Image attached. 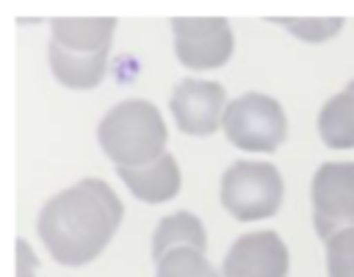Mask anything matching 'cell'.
Masks as SVG:
<instances>
[{"mask_svg":"<svg viewBox=\"0 0 354 277\" xmlns=\"http://www.w3.org/2000/svg\"><path fill=\"white\" fill-rule=\"evenodd\" d=\"M122 216L116 191L100 177H83L41 205L36 233L55 263L86 266L111 244Z\"/></svg>","mask_w":354,"mask_h":277,"instance_id":"cell-1","label":"cell"},{"mask_svg":"<svg viewBox=\"0 0 354 277\" xmlns=\"http://www.w3.org/2000/svg\"><path fill=\"white\" fill-rule=\"evenodd\" d=\"M166 122L155 102L130 97L116 102L97 125V141L116 166H147L166 152Z\"/></svg>","mask_w":354,"mask_h":277,"instance_id":"cell-2","label":"cell"},{"mask_svg":"<svg viewBox=\"0 0 354 277\" xmlns=\"http://www.w3.org/2000/svg\"><path fill=\"white\" fill-rule=\"evenodd\" d=\"M285 197L282 175L268 161H235L224 169L218 199L224 211L238 222L268 219L279 211Z\"/></svg>","mask_w":354,"mask_h":277,"instance_id":"cell-3","label":"cell"},{"mask_svg":"<svg viewBox=\"0 0 354 277\" xmlns=\"http://www.w3.org/2000/svg\"><path fill=\"white\" fill-rule=\"evenodd\" d=\"M221 130L227 141L243 152H274L288 136V116L271 94L246 91L227 102Z\"/></svg>","mask_w":354,"mask_h":277,"instance_id":"cell-4","label":"cell"},{"mask_svg":"<svg viewBox=\"0 0 354 277\" xmlns=\"http://www.w3.org/2000/svg\"><path fill=\"white\" fill-rule=\"evenodd\" d=\"M315 235L326 241L337 230L354 227V161H326L310 183Z\"/></svg>","mask_w":354,"mask_h":277,"instance_id":"cell-5","label":"cell"},{"mask_svg":"<svg viewBox=\"0 0 354 277\" xmlns=\"http://www.w3.org/2000/svg\"><path fill=\"white\" fill-rule=\"evenodd\" d=\"M174 53L185 69H218L235 50V36L221 17H174Z\"/></svg>","mask_w":354,"mask_h":277,"instance_id":"cell-6","label":"cell"},{"mask_svg":"<svg viewBox=\"0 0 354 277\" xmlns=\"http://www.w3.org/2000/svg\"><path fill=\"white\" fill-rule=\"evenodd\" d=\"M224 108H227V91L216 80L183 78L169 97V111L174 116V125L185 136H213L221 127Z\"/></svg>","mask_w":354,"mask_h":277,"instance_id":"cell-7","label":"cell"},{"mask_svg":"<svg viewBox=\"0 0 354 277\" xmlns=\"http://www.w3.org/2000/svg\"><path fill=\"white\" fill-rule=\"evenodd\" d=\"M290 252L279 233L252 230L232 241L218 277H288Z\"/></svg>","mask_w":354,"mask_h":277,"instance_id":"cell-8","label":"cell"},{"mask_svg":"<svg viewBox=\"0 0 354 277\" xmlns=\"http://www.w3.org/2000/svg\"><path fill=\"white\" fill-rule=\"evenodd\" d=\"M116 177L127 186V191L147 202V205H160L177 197L183 186L180 163L171 152H163L147 166H116Z\"/></svg>","mask_w":354,"mask_h":277,"instance_id":"cell-9","label":"cell"},{"mask_svg":"<svg viewBox=\"0 0 354 277\" xmlns=\"http://www.w3.org/2000/svg\"><path fill=\"white\" fill-rule=\"evenodd\" d=\"M53 44L69 53H111V42L116 33L113 17H55L50 19Z\"/></svg>","mask_w":354,"mask_h":277,"instance_id":"cell-10","label":"cell"},{"mask_svg":"<svg viewBox=\"0 0 354 277\" xmlns=\"http://www.w3.org/2000/svg\"><path fill=\"white\" fill-rule=\"evenodd\" d=\"M50 69L61 86L86 91L102 83L108 72V53L83 55V53H69V50H61L58 44H50Z\"/></svg>","mask_w":354,"mask_h":277,"instance_id":"cell-11","label":"cell"},{"mask_svg":"<svg viewBox=\"0 0 354 277\" xmlns=\"http://www.w3.org/2000/svg\"><path fill=\"white\" fill-rule=\"evenodd\" d=\"M318 136L329 150H354V91L348 86L321 105Z\"/></svg>","mask_w":354,"mask_h":277,"instance_id":"cell-12","label":"cell"},{"mask_svg":"<svg viewBox=\"0 0 354 277\" xmlns=\"http://www.w3.org/2000/svg\"><path fill=\"white\" fill-rule=\"evenodd\" d=\"M177 247H194L199 252H205V247H207V233L202 227V219L194 216L191 211H174V213L163 216L152 233V258L155 260Z\"/></svg>","mask_w":354,"mask_h":277,"instance_id":"cell-13","label":"cell"},{"mask_svg":"<svg viewBox=\"0 0 354 277\" xmlns=\"http://www.w3.org/2000/svg\"><path fill=\"white\" fill-rule=\"evenodd\" d=\"M155 277H218V271L205 258V252L194 247H177V249H169L163 258H158Z\"/></svg>","mask_w":354,"mask_h":277,"instance_id":"cell-14","label":"cell"},{"mask_svg":"<svg viewBox=\"0 0 354 277\" xmlns=\"http://www.w3.org/2000/svg\"><path fill=\"white\" fill-rule=\"evenodd\" d=\"M324 244H326V274L354 277V227L337 230Z\"/></svg>","mask_w":354,"mask_h":277,"instance_id":"cell-15","label":"cell"},{"mask_svg":"<svg viewBox=\"0 0 354 277\" xmlns=\"http://www.w3.org/2000/svg\"><path fill=\"white\" fill-rule=\"evenodd\" d=\"M277 25H282L288 33H293L296 39H301V42H310V44H321V42H326V39H332V36H337L340 33V28H343V19L340 17H329V19H299V17H279V19H274Z\"/></svg>","mask_w":354,"mask_h":277,"instance_id":"cell-16","label":"cell"},{"mask_svg":"<svg viewBox=\"0 0 354 277\" xmlns=\"http://www.w3.org/2000/svg\"><path fill=\"white\" fill-rule=\"evenodd\" d=\"M39 274V255L25 238H17V277H36Z\"/></svg>","mask_w":354,"mask_h":277,"instance_id":"cell-17","label":"cell"},{"mask_svg":"<svg viewBox=\"0 0 354 277\" xmlns=\"http://www.w3.org/2000/svg\"><path fill=\"white\" fill-rule=\"evenodd\" d=\"M348 89H351V91H354V78H351V80H348Z\"/></svg>","mask_w":354,"mask_h":277,"instance_id":"cell-18","label":"cell"}]
</instances>
